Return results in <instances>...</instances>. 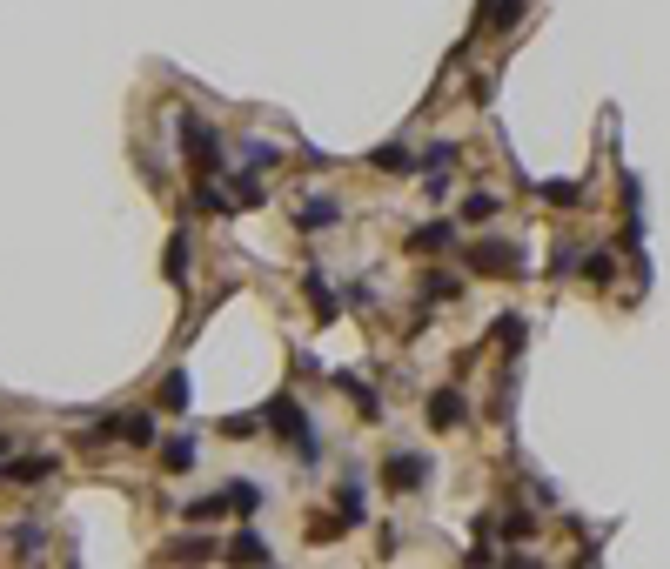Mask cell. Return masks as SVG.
Instances as JSON below:
<instances>
[{"instance_id": "obj_7", "label": "cell", "mask_w": 670, "mask_h": 569, "mask_svg": "<svg viewBox=\"0 0 670 569\" xmlns=\"http://www.w3.org/2000/svg\"><path fill=\"white\" fill-rule=\"evenodd\" d=\"M423 416H429V429H463V416H469V402H463V389H429V402H423Z\"/></svg>"}, {"instance_id": "obj_35", "label": "cell", "mask_w": 670, "mask_h": 569, "mask_svg": "<svg viewBox=\"0 0 670 569\" xmlns=\"http://www.w3.org/2000/svg\"><path fill=\"white\" fill-rule=\"evenodd\" d=\"M14 456V429H0V462Z\"/></svg>"}, {"instance_id": "obj_29", "label": "cell", "mask_w": 670, "mask_h": 569, "mask_svg": "<svg viewBox=\"0 0 670 569\" xmlns=\"http://www.w3.org/2000/svg\"><path fill=\"white\" fill-rule=\"evenodd\" d=\"M577 275H590V282H610V275H617V255H610V248H597V255H583V268H577Z\"/></svg>"}, {"instance_id": "obj_17", "label": "cell", "mask_w": 670, "mask_h": 569, "mask_svg": "<svg viewBox=\"0 0 670 569\" xmlns=\"http://www.w3.org/2000/svg\"><path fill=\"white\" fill-rule=\"evenodd\" d=\"M181 516H188V523H222V516H235V509H228V489H208V496H188Z\"/></svg>"}, {"instance_id": "obj_22", "label": "cell", "mask_w": 670, "mask_h": 569, "mask_svg": "<svg viewBox=\"0 0 670 569\" xmlns=\"http://www.w3.org/2000/svg\"><path fill=\"white\" fill-rule=\"evenodd\" d=\"M121 442H128V449H155V442H161V422L148 416V409H141V416H121Z\"/></svg>"}, {"instance_id": "obj_16", "label": "cell", "mask_w": 670, "mask_h": 569, "mask_svg": "<svg viewBox=\"0 0 670 569\" xmlns=\"http://www.w3.org/2000/svg\"><path fill=\"white\" fill-rule=\"evenodd\" d=\"M409 248H416V255H443V248H456V221H423V228H409Z\"/></svg>"}, {"instance_id": "obj_14", "label": "cell", "mask_w": 670, "mask_h": 569, "mask_svg": "<svg viewBox=\"0 0 670 569\" xmlns=\"http://www.w3.org/2000/svg\"><path fill=\"white\" fill-rule=\"evenodd\" d=\"M523 14H530V0H483V7H476V27H483V34H503V27H516Z\"/></svg>"}, {"instance_id": "obj_5", "label": "cell", "mask_w": 670, "mask_h": 569, "mask_svg": "<svg viewBox=\"0 0 670 569\" xmlns=\"http://www.w3.org/2000/svg\"><path fill=\"white\" fill-rule=\"evenodd\" d=\"M295 228H302V235H329V228H342V201L335 195H302Z\"/></svg>"}, {"instance_id": "obj_26", "label": "cell", "mask_w": 670, "mask_h": 569, "mask_svg": "<svg viewBox=\"0 0 670 569\" xmlns=\"http://www.w3.org/2000/svg\"><path fill=\"white\" fill-rule=\"evenodd\" d=\"M496 342H503V349H523V342H530V322H523V315H496Z\"/></svg>"}, {"instance_id": "obj_15", "label": "cell", "mask_w": 670, "mask_h": 569, "mask_svg": "<svg viewBox=\"0 0 670 569\" xmlns=\"http://www.w3.org/2000/svg\"><path fill=\"white\" fill-rule=\"evenodd\" d=\"M222 556H228V563H268L275 549H268V536H262V529H235V536L222 543Z\"/></svg>"}, {"instance_id": "obj_6", "label": "cell", "mask_w": 670, "mask_h": 569, "mask_svg": "<svg viewBox=\"0 0 670 569\" xmlns=\"http://www.w3.org/2000/svg\"><path fill=\"white\" fill-rule=\"evenodd\" d=\"M302 295H309V315L322 322V329H335V322H342V295H335L329 275H315V268H309V275H302Z\"/></svg>"}, {"instance_id": "obj_34", "label": "cell", "mask_w": 670, "mask_h": 569, "mask_svg": "<svg viewBox=\"0 0 670 569\" xmlns=\"http://www.w3.org/2000/svg\"><path fill=\"white\" fill-rule=\"evenodd\" d=\"M530 529H536V516H530V509H510V516H503V536H516V543H523Z\"/></svg>"}, {"instance_id": "obj_21", "label": "cell", "mask_w": 670, "mask_h": 569, "mask_svg": "<svg viewBox=\"0 0 670 569\" xmlns=\"http://www.w3.org/2000/svg\"><path fill=\"white\" fill-rule=\"evenodd\" d=\"M161 275H168V282L175 288H188V235H168V248H161Z\"/></svg>"}, {"instance_id": "obj_4", "label": "cell", "mask_w": 670, "mask_h": 569, "mask_svg": "<svg viewBox=\"0 0 670 569\" xmlns=\"http://www.w3.org/2000/svg\"><path fill=\"white\" fill-rule=\"evenodd\" d=\"M469 268H476V275H490V282H516V275H530L516 241H476V248H469Z\"/></svg>"}, {"instance_id": "obj_19", "label": "cell", "mask_w": 670, "mask_h": 569, "mask_svg": "<svg viewBox=\"0 0 670 569\" xmlns=\"http://www.w3.org/2000/svg\"><path fill=\"white\" fill-rule=\"evenodd\" d=\"M235 168H248V175H275L282 168V148L275 141H242V161Z\"/></svg>"}, {"instance_id": "obj_30", "label": "cell", "mask_w": 670, "mask_h": 569, "mask_svg": "<svg viewBox=\"0 0 670 569\" xmlns=\"http://www.w3.org/2000/svg\"><path fill=\"white\" fill-rule=\"evenodd\" d=\"M41 549H47V529L41 523H21V529H14V556H41Z\"/></svg>"}, {"instance_id": "obj_3", "label": "cell", "mask_w": 670, "mask_h": 569, "mask_svg": "<svg viewBox=\"0 0 670 569\" xmlns=\"http://www.w3.org/2000/svg\"><path fill=\"white\" fill-rule=\"evenodd\" d=\"M382 489H389V496H416V489H429V456L423 449L382 456Z\"/></svg>"}, {"instance_id": "obj_27", "label": "cell", "mask_w": 670, "mask_h": 569, "mask_svg": "<svg viewBox=\"0 0 670 569\" xmlns=\"http://www.w3.org/2000/svg\"><path fill=\"white\" fill-rule=\"evenodd\" d=\"M215 436H222V442H255L262 429H255V416H222V422H215Z\"/></svg>"}, {"instance_id": "obj_32", "label": "cell", "mask_w": 670, "mask_h": 569, "mask_svg": "<svg viewBox=\"0 0 670 569\" xmlns=\"http://www.w3.org/2000/svg\"><path fill=\"white\" fill-rule=\"evenodd\" d=\"M416 161H423V175H436V168H449V161H456V141H429Z\"/></svg>"}, {"instance_id": "obj_23", "label": "cell", "mask_w": 670, "mask_h": 569, "mask_svg": "<svg viewBox=\"0 0 670 569\" xmlns=\"http://www.w3.org/2000/svg\"><path fill=\"white\" fill-rule=\"evenodd\" d=\"M335 389H349V402H356V416H362V422H376V416H382V395L369 389V382H356V375H335Z\"/></svg>"}, {"instance_id": "obj_24", "label": "cell", "mask_w": 670, "mask_h": 569, "mask_svg": "<svg viewBox=\"0 0 670 569\" xmlns=\"http://www.w3.org/2000/svg\"><path fill=\"white\" fill-rule=\"evenodd\" d=\"M188 395H195V389H188V369H168V375H161V409H168V416H181V409H188Z\"/></svg>"}, {"instance_id": "obj_33", "label": "cell", "mask_w": 670, "mask_h": 569, "mask_svg": "<svg viewBox=\"0 0 670 569\" xmlns=\"http://www.w3.org/2000/svg\"><path fill=\"white\" fill-rule=\"evenodd\" d=\"M456 275H423V302H456Z\"/></svg>"}, {"instance_id": "obj_9", "label": "cell", "mask_w": 670, "mask_h": 569, "mask_svg": "<svg viewBox=\"0 0 670 569\" xmlns=\"http://www.w3.org/2000/svg\"><path fill=\"white\" fill-rule=\"evenodd\" d=\"M168 563H215L222 556V536H175V543H161Z\"/></svg>"}, {"instance_id": "obj_2", "label": "cell", "mask_w": 670, "mask_h": 569, "mask_svg": "<svg viewBox=\"0 0 670 569\" xmlns=\"http://www.w3.org/2000/svg\"><path fill=\"white\" fill-rule=\"evenodd\" d=\"M262 422H268V436H275V442H289V449H295V462H302V469H315V462H322V436H315L309 409H302L295 395H268V402H262Z\"/></svg>"}, {"instance_id": "obj_36", "label": "cell", "mask_w": 670, "mask_h": 569, "mask_svg": "<svg viewBox=\"0 0 670 569\" xmlns=\"http://www.w3.org/2000/svg\"><path fill=\"white\" fill-rule=\"evenodd\" d=\"M0 489H7V476H0Z\"/></svg>"}, {"instance_id": "obj_28", "label": "cell", "mask_w": 670, "mask_h": 569, "mask_svg": "<svg viewBox=\"0 0 670 569\" xmlns=\"http://www.w3.org/2000/svg\"><path fill=\"white\" fill-rule=\"evenodd\" d=\"M536 195L550 201V208H577V201H583V188H577V181H543Z\"/></svg>"}, {"instance_id": "obj_13", "label": "cell", "mask_w": 670, "mask_h": 569, "mask_svg": "<svg viewBox=\"0 0 670 569\" xmlns=\"http://www.w3.org/2000/svg\"><path fill=\"white\" fill-rule=\"evenodd\" d=\"M369 168H376V175H423V161L402 148V141H382V148H369Z\"/></svg>"}, {"instance_id": "obj_31", "label": "cell", "mask_w": 670, "mask_h": 569, "mask_svg": "<svg viewBox=\"0 0 670 569\" xmlns=\"http://www.w3.org/2000/svg\"><path fill=\"white\" fill-rule=\"evenodd\" d=\"M550 262H557L550 275H577V268H583V248H577V241H557V248H550Z\"/></svg>"}, {"instance_id": "obj_18", "label": "cell", "mask_w": 670, "mask_h": 569, "mask_svg": "<svg viewBox=\"0 0 670 569\" xmlns=\"http://www.w3.org/2000/svg\"><path fill=\"white\" fill-rule=\"evenodd\" d=\"M503 215V195H496V188H469L463 195V221L469 228H483V221H496Z\"/></svg>"}, {"instance_id": "obj_20", "label": "cell", "mask_w": 670, "mask_h": 569, "mask_svg": "<svg viewBox=\"0 0 670 569\" xmlns=\"http://www.w3.org/2000/svg\"><path fill=\"white\" fill-rule=\"evenodd\" d=\"M262 482L255 476H228V509H235V516H255V509H262Z\"/></svg>"}, {"instance_id": "obj_11", "label": "cell", "mask_w": 670, "mask_h": 569, "mask_svg": "<svg viewBox=\"0 0 670 569\" xmlns=\"http://www.w3.org/2000/svg\"><path fill=\"white\" fill-rule=\"evenodd\" d=\"M155 449H161V469H168V476H188V469H195V436H188V429H168Z\"/></svg>"}, {"instance_id": "obj_10", "label": "cell", "mask_w": 670, "mask_h": 569, "mask_svg": "<svg viewBox=\"0 0 670 569\" xmlns=\"http://www.w3.org/2000/svg\"><path fill=\"white\" fill-rule=\"evenodd\" d=\"M335 509H342V523H349V529L369 523V489H362V476H342V482H335Z\"/></svg>"}, {"instance_id": "obj_1", "label": "cell", "mask_w": 670, "mask_h": 569, "mask_svg": "<svg viewBox=\"0 0 670 569\" xmlns=\"http://www.w3.org/2000/svg\"><path fill=\"white\" fill-rule=\"evenodd\" d=\"M175 141H181V154H188V168H195L201 181H222L235 161H228V141L208 121H201V108H175Z\"/></svg>"}, {"instance_id": "obj_25", "label": "cell", "mask_w": 670, "mask_h": 569, "mask_svg": "<svg viewBox=\"0 0 670 569\" xmlns=\"http://www.w3.org/2000/svg\"><path fill=\"white\" fill-rule=\"evenodd\" d=\"M342 536H349L342 509H335V516H309V543H342Z\"/></svg>"}, {"instance_id": "obj_12", "label": "cell", "mask_w": 670, "mask_h": 569, "mask_svg": "<svg viewBox=\"0 0 670 569\" xmlns=\"http://www.w3.org/2000/svg\"><path fill=\"white\" fill-rule=\"evenodd\" d=\"M188 208H195V215H208V221H235V208H242V201L228 195L222 181H201V188H195V201H188Z\"/></svg>"}, {"instance_id": "obj_8", "label": "cell", "mask_w": 670, "mask_h": 569, "mask_svg": "<svg viewBox=\"0 0 670 569\" xmlns=\"http://www.w3.org/2000/svg\"><path fill=\"white\" fill-rule=\"evenodd\" d=\"M54 469H61V456H21V462H0V476L21 482V489H41V482H54Z\"/></svg>"}]
</instances>
